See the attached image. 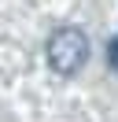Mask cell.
Returning a JSON list of instances; mask_svg holds the SVG:
<instances>
[{
	"instance_id": "obj_2",
	"label": "cell",
	"mask_w": 118,
	"mask_h": 122,
	"mask_svg": "<svg viewBox=\"0 0 118 122\" xmlns=\"http://www.w3.org/2000/svg\"><path fill=\"white\" fill-rule=\"evenodd\" d=\"M107 63L118 70V37H111V48H107Z\"/></svg>"
},
{
	"instance_id": "obj_1",
	"label": "cell",
	"mask_w": 118,
	"mask_h": 122,
	"mask_svg": "<svg viewBox=\"0 0 118 122\" xmlns=\"http://www.w3.org/2000/svg\"><path fill=\"white\" fill-rule=\"evenodd\" d=\"M44 56H48V67L55 70V74L74 78L88 63V37H85V30H78V26H59L48 37Z\"/></svg>"
}]
</instances>
